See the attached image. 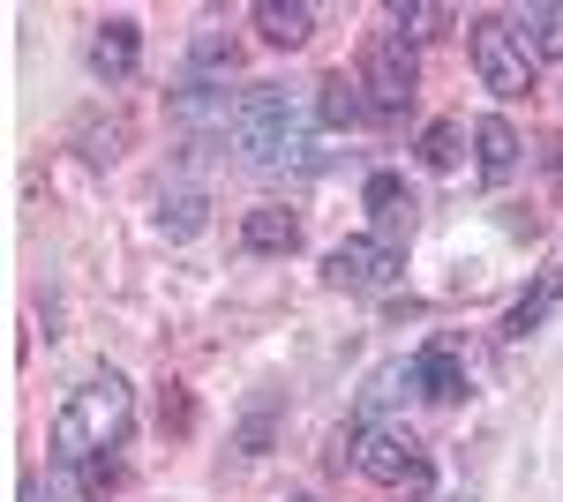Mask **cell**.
<instances>
[{"label": "cell", "instance_id": "obj_3", "mask_svg": "<svg viewBox=\"0 0 563 502\" xmlns=\"http://www.w3.org/2000/svg\"><path fill=\"white\" fill-rule=\"evenodd\" d=\"M466 45H474V68L488 90H504V98H519L526 83H533V60H526L519 31H511V15H481L474 31H466Z\"/></svg>", "mask_w": 563, "mask_h": 502}, {"label": "cell", "instance_id": "obj_8", "mask_svg": "<svg viewBox=\"0 0 563 502\" xmlns=\"http://www.w3.org/2000/svg\"><path fill=\"white\" fill-rule=\"evenodd\" d=\"M511 31H519L526 60H563V0H533V8H519Z\"/></svg>", "mask_w": 563, "mask_h": 502}, {"label": "cell", "instance_id": "obj_1", "mask_svg": "<svg viewBox=\"0 0 563 502\" xmlns=\"http://www.w3.org/2000/svg\"><path fill=\"white\" fill-rule=\"evenodd\" d=\"M129 420H135L129 382L113 376V368H98V376L60 405V420H53V458L60 465H98L106 450L129 443Z\"/></svg>", "mask_w": 563, "mask_h": 502}, {"label": "cell", "instance_id": "obj_6", "mask_svg": "<svg viewBox=\"0 0 563 502\" xmlns=\"http://www.w3.org/2000/svg\"><path fill=\"white\" fill-rule=\"evenodd\" d=\"M323 278H331V286H353V293L390 286V278H398V248H390V241H368V233H361V241H339V248L323 255Z\"/></svg>", "mask_w": 563, "mask_h": 502}, {"label": "cell", "instance_id": "obj_12", "mask_svg": "<svg viewBox=\"0 0 563 502\" xmlns=\"http://www.w3.org/2000/svg\"><path fill=\"white\" fill-rule=\"evenodd\" d=\"M316 121L323 127H361L368 121V90H361V76H323V83H316Z\"/></svg>", "mask_w": 563, "mask_h": 502}, {"label": "cell", "instance_id": "obj_18", "mask_svg": "<svg viewBox=\"0 0 563 502\" xmlns=\"http://www.w3.org/2000/svg\"><path fill=\"white\" fill-rule=\"evenodd\" d=\"M421 158H429L435 172H443V166H459V121H435L429 135H421Z\"/></svg>", "mask_w": 563, "mask_h": 502}, {"label": "cell", "instance_id": "obj_17", "mask_svg": "<svg viewBox=\"0 0 563 502\" xmlns=\"http://www.w3.org/2000/svg\"><path fill=\"white\" fill-rule=\"evenodd\" d=\"M390 23H398V38L413 45V38H435V31L451 23V8H435V0H398V8H390Z\"/></svg>", "mask_w": 563, "mask_h": 502}, {"label": "cell", "instance_id": "obj_15", "mask_svg": "<svg viewBox=\"0 0 563 502\" xmlns=\"http://www.w3.org/2000/svg\"><path fill=\"white\" fill-rule=\"evenodd\" d=\"M368 210H376L384 241H390V233H406V225H413V196H406V180H398V172H376V180H368Z\"/></svg>", "mask_w": 563, "mask_h": 502}, {"label": "cell", "instance_id": "obj_5", "mask_svg": "<svg viewBox=\"0 0 563 502\" xmlns=\"http://www.w3.org/2000/svg\"><path fill=\"white\" fill-rule=\"evenodd\" d=\"M353 465L368 472V480H384V488H429V465L413 458V435H398V427H368L361 443H353Z\"/></svg>", "mask_w": 563, "mask_h": 502}, {"label": "cell", "instance_id": "obj_10", "mask_svg": "<svg viewBox=\"0 0 563 502\" xmlns=\"http://www.w3.org/2000/svg\"><path fill=\"white\" fill-rule=\"evenodd\" d=\"M135 53H143V45H135V23L129 15H106L98 38H90V68H98L106 83H121V76H135Z\"/></svg>", "mask_w": 563, "mask_h": 502}, {"label": "cell", "instance_id": "obj_13", "mask_svg": "<svg viewBox=\"0 0 563 502\" xmlns=\"http://www.w3.org/2000/svg\"><path fill=\"white\" fill-rule=\"evenodd\" d=\"M241 241H249L256 255H294L301 248V217H294V210H249Z\"/></svg>", "mask_w": 563, "mask_h": 502}, {"label": "cell", "instance_id": "obj_4", "mask_svg": "<svg viewBox=\"0 0 563 502\" xmlns=\"http://www.w3.org/2000/svg\"><path fill=\"white\" fill-rule=\"evenodd\" d=\"M361 90H368V113H406V105H413V45L398 38V31L368 45Z\"/></svg>", "mask_w": 563, "mask_h": 502}, {"label": "cell", "instance_id": "obj_9", "mask_svg": "<svg viewBox=\"0 0 563 502\" xmlns=\"http://www.w3.org/2000/svg\"><path fill=\"white\" fill-rule=\"evenodd\" d=\"M556 300H563V263H549V270H541V278H533V286L511 300L504 331H511V337H533L541 323H549V315H556Z\"/></svg>", "mask_w": 563, "mask_h": 502}, {"label": "cell", "instance_id": "obj_19", "mask_svg": "<svg viewBox=\"0 0 563 502\" xmlns=\"http://www.w3.org/2000/svg\"><path fill=\"white\" fill-rule=\"evenodd\" d=\"M23 502H60V495H53L45 480H23Z\"/></svg>", "mask_w": 563, "mask_h": 502}, {"label": "cell", "instance_id": "obj_2", "mask_svg": "<svg viewBox=\"0 0 563 502\" xmlns=\"http://www.w3.org/2000/svg\"><path fill=\"white\" fill-rule=\"evenodd\" d=\"M233 143L256 158V166H301L308 135H301V105L286 98V90L256 83L241 98V113H233Z\"/></svg>", "mask_w": 563, "mask_h": 502}, {"label": "cell", "instance_id": "obj_16", "mask_svg": "<svg viewBox=\"0 0 563 502\" xmlns=\"http://www.w3.org/2000/svg\"><path fill=\"white\" fill-rule=\"evenodd\" d=\"M196 225H203V196H196V188H174V196H158V233L188 241Z\"/></svg>", "mask_w": 563, "mask_h": 502}, {"label": "cell", "instance_id": "obj_11", "mask_svg": "<svg viewBox=\"0 0 563 502\" xmlns=\"http://www.w3.org/2000/svg\"><path fill=\"white\" fill-rule=\"evenodd\" d=\"M474 166L488 172V180H504V172L519 166V127L504 121V113H488V121H474Z\"/></svg>", "mask_w": 563, "mask_h": 502}, {"label": "cell", "instance_id": "obj_7", "mask_svg": "<svg viewBox=\"0 0 563 502\" xmlns=\"http://www.w3.org/2000/svg\"><path fill=\"white\" fill-rule=\"evenodd\" d=\"M413 390H421V398H435V405L466 398V360H459V345H451V337L421 345V360H413Z\"/></svg>", "mask_w": 563, "mask_h": 502}, {"label": "cell", "instance_id": "obj_14", "mask_svg": "<svg viewBox=\"0 0 563 502\" xmlns=\"http://www.w3.org/2000/svg\"><path fill=\"white\" fill-rule=\"evenodd\" d=\"M256 31L271 45H308V31H316V8H301V0H263L256 8Z\"/></svg>", "mask_w": 563, "mask_h": 502}]
</instances>
